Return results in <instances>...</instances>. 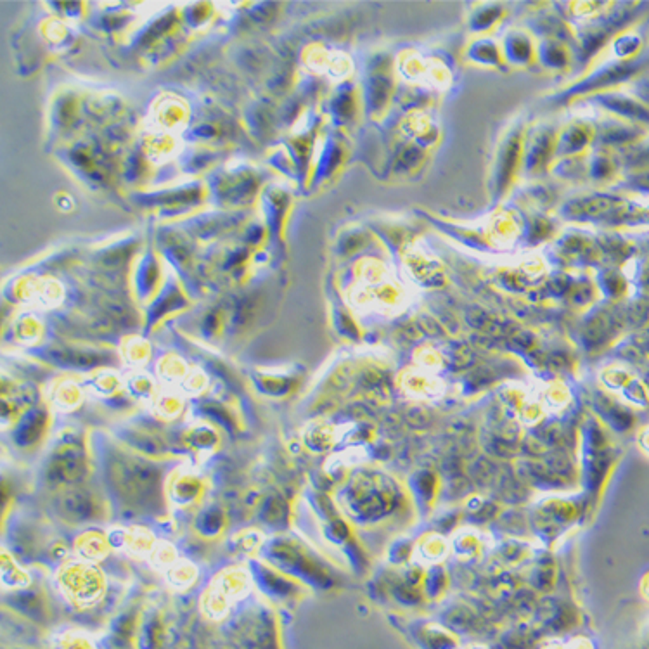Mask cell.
<instances>
[{"label":"cell","instance_id":"obj_9","mask_svg":"<svg viewBox=\"0 0 649 649\" xmlns=\"http://www.w3.org/2000/svg\"><path fill=\"white\" fill-rule=\"evenodd\" d=\"M64 649H90V646L85 643L84 639L77 637V639H71L70 643H66V648Z\"/></svg>","mask_w":649,"mask_h":649},{"label":"cell","instance_id":"obj_6","mask_svg":"<svg viewBox=\"0 0 649 649\" xmlns=\"http://www.w3.org/2000/svg\"><path fill=\"white\" fill-rule=\"evenodd\" d=\"M170 582L175 586H189L196 579V568L187 561H175L168 573Z\"/></svg>","mask_w":649,"mask_h":649},{"label":"cell","instance_id":"obj_5","mask_svg":"<svg viewBox=\"0 0 649 649\" xmlns=\"http://www.w3.org/2000/svg\"><path fill=\"white\" fill-rule=\"evenodd\" d=\"M89 497L85 493H70V496L64 497V511L70 512V518L73 519H85L90 518L92 515L90 512V504H89Z\"/></svg>","mask_w":649,"mask_h":649},{"label":"cell","instance_id":"obj_4","mask_svg":"<svg viewBox=\"0 0 649 649\" xmlns=\"http://www.w3.org/2000/svg\"><path fill=\"white\" fill-rule=\"evenodd\" d=\"M82 466V459L80 455H75L73 450H66L63 452L61 458L56 459L54 461V473L56 477L63 478V480H75L78 478V471H80ZM52 473V474H54Z\"/></svg>","mask_w":649,"mask_h":649},{"label":"cell","instance_id":"obj_8","mask_svg":"<svg viewBox=\"0 0 649 649\" xmlns=\"http://www.w3.org/2000/svg\"><path fill=\"white\" fill-rule=\"evenodd\" d=\"M154 560H156L158 565L161 566H168L172 563H175V554H173V549L168 546H160L154 553Z\"/></svg>","mask_w":649,"mask_h":649},{"label":"cell","instance_id":"obj_3","mask_svg":"<svg viewBox=\"0 0 649 649\" xmlns=\"http://www.w3.org/2000/svg\"><path fill=\"white\" fill-rule=\"evenodd\" d=\"M77 550L85 560H99L109 550V542L101 534L87 531L77 541Z\"/></svg>","mask_w":649,"mask_h":649},{"label":"cell","instance_id":"obj_1","mask_svg":"<svg viewBox=\"0 0 649 649\" xmlns=\"http://www.w3.org/2000/svg\"><path fill=\"white\" fill-rule=\"evenodd\" d=\"M59 587L66 598L80 606L96 603L104 592V579L90 563H70L59 572Z\"/></svg>","mask_w":649,"mask_h":649},{"label":"cell","instance_id":"obj_2","mask_svg":"<svg viewBox=\"0 0 649 649\" xmlns=\"http://www.w3.org/2000/svg\"><path fill=\"white\" fill-rule=\"evenodd\" d=\"M246 586L248 579L243 572L231 569V572L224 573V575L218 579V582L210 588L208 594L205 596L206 611H208L210 615H213V617L224 615L225 611H227L231 599L243 594V592L246 591Z\"/></svg>","mask_w":649,"mask_h":649},{"label":"cell","instance_id":"obj_7","mask_svg":"<svg viewBox=\"0 0 649 649\" xmlns=\"http://www.w3.org/2000/svg\"><path fill=\"white\" fill-rule=\"evenodd\" d=\"M123 541H125V544L130 547L134 553H147V550H153L154 546L153 535L147 534L142 528H134L130 534H127L125 537H123Z\"/></svg>","mask_w":649,"mask_h":649}]
</instances>
